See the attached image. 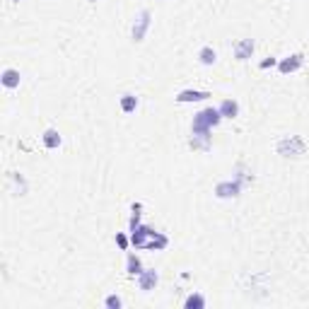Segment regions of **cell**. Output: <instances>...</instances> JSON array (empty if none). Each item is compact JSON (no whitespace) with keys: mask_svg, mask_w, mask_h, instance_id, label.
I'll return each instance as SVG.
<instances>
[{"mask_svg":"<svg viewBox=\"0 0 309 309\" xmlns=\"http://www.w3.org/2000/svg\"><path fill=\"white\" fill-rule=\"evenodd\" d=\"M116 244H119L121 249H128V237L121 234V232H116Z\"/></svg>","mask_w":309,"mask_h":309,"instance_id":"cell-22","label":"cell"},{"mask_svg":"<svg viewBox=\"0 0 309 309\" xmlns=\"http://www.w3.org/2000/svg\"><path fill=\"white\" fill-rule=\"evenodd\" d=\"M126 270H128V276H140L143 273V263L135 254H128V259H126Z\"/></svg>","mask_w":309,"mask_h":309,"instance_id":"cell-16","label":"cell"},{"mask_svg":"<svg viewBox=\"0 0 309 309\" xmlns=\"http://www.w3.org/2000/svg\"><path fill=\"white\" fill-rule=\"evenodd\" d=\"M220 114H222V119H237L239 116V104H237V99H225L220 101Z\"/></svg>","mask_w":309,"mask_h":309,"instance_id":"cell-10","label":"cell"},{"mask_svg":"<svg viewBox=\"0 0 309 309\" xmlns=\"http://www.w3.org/2000/svg\"><path fill=\"white\" fill-rule=\"evenodd\" d=\"M198 60L203 65H215V63H218V53H215L213 46H203V49L198 51Z\"/></svg>","mask_w":309,"mask_h":309,"instance_id":"cell-14","label":"cell"},{"mask_svg":"<svg viewBox=\"0 0 309 309\" xmlns=\"http://www.w3.org/2000/svg\"><path fill=\"white\" fill-rule=\"evenodd\" d=\"M150 22H152L150 10H140L135 22H133V29H130V39L135 41V44H140V41L145 39V34H148V29H150Z\"/></svg>","mask_w":309,"mask_h":309,"instance_id":"cell-3","label":"cell"},{"mask_svg":"<svg viewBox=\"0 0 309 309\" xmlns=\"http://www.w3.org/2000/svg\"><path fill=\"white\" fill-rule=\"evenodd\" d=\"M280 157H302L307 152V143L302 135H283L276 145Z\"/></svg>","mask_w":309,"mask_h":309,"instance_id":"cell-2","label":"cell"},{"mask_svg":"<svg viewBox=\"0 0 309 309\" xmlns=\"http://www.w3.org/2000/svg\"><path fill=\"white\" fill-rule=\"evenodd\" d=\"M104 307H109V309H121V307H123V299H121L119 295H109V297L104 299Z\"/></svg>","mask_w":309,"mask_h":309,"instance_id":"cell-19","label":"cell"},{"mask_svg":"<svg viewBox=\"0 0 309 309\" xmlns=\"http://www.w3.org/2000/svg\"><path fill=\"white\" fill-rule=\"evenodd\" d=\"M133 234H130V244L135 247V249H145V244L150 242V237L155 234V229L148 227V225H138V227L130 229Z\"/></svg>","mask_w":309,"mask_h":309,"instance_id":"cell-5","label":"cell"},{"mask_svg":"<svg viewBox=\"0 0 309 309\" xmlns=\"http://www.w3.org/2000/svg\"><path fill=\"white\" fill-rule=\"evenodd\" d=\"M189 145L193 150H210V135H193Z\"/></svg>","mask_w":309,"mask_h":309,"instance_id":"cell-18","label":"cell"},{"mask_svg":"<svg viewBox=\"0 0 309 309\" xmlns=\"http://www.w3.org/2000/svg\"><path fill=\"white\" fill-rule=\"evenodd\" d=\"M160 283V273L155 268H143V273L138 276V288L143 292H150V290H155V285Z\"/></svg>","mask_w":309,"mask_h":309,"instance_id":"cell-6","label":"cell"},{"mask_svg":"<svg viewBox=\"0 0 309 309\" xmlns=\"http://www.w3.org/2000/svg\"><path fill=\"white\" fill-rule=\"evenodd\" d=\"M167 244H169V239H167L162 232H155V234L150 237V242L145 244V249L148 251H162V249H167Z\"/></svg>","mask_w":309,"mask_h":309,"instance_id":"cell-13","label":"cell"},{"mask_svg":"<svg viewBox=\"0 0 309 309\" xmlns=\"http://www.w3.org/2000/svg\"><path fill=\"white\" fill-rule=\"evenodd\" d=\"M41 140H44V148H49V150L60 148V143H63V138H60V133L56 128H46L44 135H41Z\"/></svg>","mask_w":309,"mask_h":309,"instance_id":"cell-12","label":"cell"},{"mask_svg":"<svg viewBox=\"0 0 309 309\" xmlns=\"http://www.w3.org/2000/svg\"><path fill=\"white\" fill-rule=\"evenodd\" d=\"M92 3H97V0H92Z\"/></svg>","mask_w":309,"mask_h":309,"instance_id":"cell-23","label":"cell"},{"mask_svg":"<svg viewBox=\"0 0 309 309\" xmlns=\"http://www.w3.org/2000/svg\"><path fill=\"white\" fill-rule=\"evenodd\" d=\"M135 109H138V97L135 94H123L121 97V111L123 114H133Z\"/></svg>","mask_w":309,"mask_h":309,"instance_id":"cell-15","label":"cell"},{"mask_svg":"<svg viewBox=\"0 0 309 309\" xmlns=\"http://www.w3.org/2000/svg\"><path fill=\"white\" fill-rule=\"evenodd\" d=\"M273 65H278V58H273V56H270V58H266V60H261V63H259V68H261V70L273 68Z\"/></svg>","mask_w":309,"mask_h":309,"instance_id":"cell-21","label":"cell"},{"mask_svg":"<svg viewBox=\"0 0 309 309\" xmlns=\"http://www.w3.org/2000/svg\"><path fill=\"white\" fill-rule=\"evenodd\" d=\"M220 121H222V114H220V109H213V107H208V109H200L198 114L193 116L191 133H193V135H210V130L215 128Z\"/></svg>","mask_w":309,"mask_h":309,"instance_id":"cell-1","label":"cell"},{"mask_svg":"<svg viewBox=\"0 0 309 309\" xmlns=\"http://www.w3.org/2000/svg\"><path fill=\"white\" fill-rule=\"evenodd\" d=\"M254 49H256L254 39H239L237 44H234V58H237V60H247V58H251Z\"/></svg>","mask_w":309,"mask_h":309,"instance_id":"cell-9","label":"cell"},{"mask_svg":"<svg viewBox=\"0 0 309 309\" xmlns=\"http://www.w3.org/2000/svg\"><path fill=\"white\" fill-rule=\"evenodd\" d=\"M302 63H304V56H302V53H292L288 58L278 60V70L283 75H290V73H295V70L302 68Z\"/></svg>","mask_w":309,"mask_h":309,"instance_id":"cell-7","label":"cell"},{"mask_svg":"<svg viewBox=\"0 0 309 309\" xmlns=\"http://www.w3.org/2000/svg\"><path fill=\"white\" fill-rule=\"evenodd\" d=\"M210 97V92H203V90H181L177 94V101L179 104H191V101H205Z\"/></svg>","mask_w":309,"mask_h":309,"instance_id":"cell-8","label":"cell"},{"mask_svg":"<svg viewBox=\"0 0 309 309\" xmlns=\"http://www.w3.org/2000/svg\"><path fill=\"white\" fill-rule=\"evenodd\" d=\"M0 80H3V85H5L8 90H15V87H20V70L5 68V70H3V75H0Z\"/></svg>","mask_w":309,"mask_h":309,"instance_id":"cell-11","label":"cell"},{"mask_svg":"<svg viewBox=\"0 0 309 309\" xmlns=\"http://www.w3.org/2000/svg\"><path fill=\"white\" fill-rule=\"evenodd\" d=\"M10 179L17 184L20 193H27V181H24V177H22V174H10Z\"/></svg>","mask_w":309,"mask_h":309,"instance_id":"cell-20","label":"cell"},{"mask_svg":"<svg viewBox=\"0 0 309 309\" xmlns=\"http://www.w3.org/2000/svg\"><path fill=\"white\" fill-rule=\"evenodd\" d=\"M244 189V184L239 179H227V181H220L215 186V196L218 198H237Z\"/></svg>","mask_w":309,"mask_h":309,"instance_id":"cell-4","label":"cell"},{"mask_svg":"<svg viewBox=\"0 0 309 309\" xmlns=\"http://www.w3.org/2000/svg\"><path fill=\"white\" fill-rule=\"evenodd\" d=\"M184 307L186 309H203L205 307V297L198 295V292H193V295H189V297L184 299Z\"/></svg>","mask_w":309,"mask_h":309,"instance_id":"cell-17","label":"cell"}]
</instances>
